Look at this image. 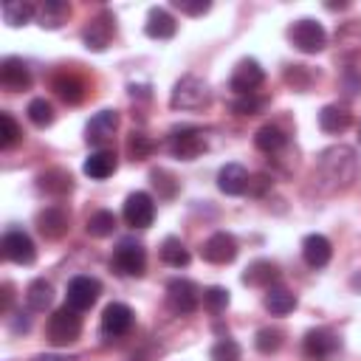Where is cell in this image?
Segmentation results:
<instances>
[{"mask_svg":"<svg viewBox=\"0 0 361 361\" xmlns=\"http://www.w3.org/2000/svg\"><path fill=\"white\" fill-rule=\"evenodd\" d=\"M113 228H116V214L107 209H99L87 217V234L90 237H107V234H113Z\"/></svg>","mask_w":361,"mask_h":361,"instance_id":"33","label":"cell"},{"mask_svg":"<svg viewBox=\"0 0 361 361\" xmlns=\"http://www.w3.org/2000/svg\"><path fill=\"white\" fill-rule=\"evenodd\" d=\"M161 259L166 265H172V268H186L189 265V251L178 237H166L161 243Z\"/></svg>","mask_w":361,"mask_h":361,"instance_id":"32","label":"cell"},{"mask_svg":"<svg viewBox=\"0 0 361 361\" xmlns=\"http://www.w3.org/2000/svg\"><path fill=\"white\" fill-rule=\"evenodd\" d=\"M288 37H290V42H293L302 54H319V51L324 48V42H327L324 25L316 23V20H310V17L296 20V23L288 28Z\"/></svg>","mask_w":361,"mask_h":361,"instance_id":"5","label":"cell"},{"mask_svg":"<svg viewBox=\"0 0 361 361\" xmlns=\"http://www.w3.org/2000/svg\"><path fill=\"white\" fill-rule=\"evenodd\" d=\"M265 307H268L274 316H285V313H290V310L296 307V296H293L288 288H282V285H271V288L265 290Z\"/></svg>","mask_w":361,"mask_h":361,"instance_id":"28","label":"cell"},{"mask_svg":"<svg viewBox=\"0 0 361 361\" xmlns=\"http://www.w3.org/2000/svg\"><path fill=\"white\" fill-rule=\"evenodd\" d=\"M285 79H288V82H290L293 87L305 90V87L310 85V79H313V76H310V71H307L305 65H290V71L285 73Z\"/></svg>","mask_w":361,"mask_h":361,"instance_id":"43","label":"cell"},{"mask_svg":"<svg viewBox=\"0 0 361 361\" xmlns=\"http://www.w3.org/2000/svg\"><path fill=\"white\" fill-rule=\"evenodd\" d=\"M203 305H206L212 313L226 310V307H228V290H226V288H220V285L206 288V290H203Z\"/></svg>","mask_w":361,"mask_h":361,"instance_id":"40","label":"cell"},{"mask_svg":"<svg viewBox=\"0 0 361 361\" xmlns=\"http://www.w3.org/2000/svg\"><path fill=\"white\" fill-rule=\"evenodd\" d=\"M54 299V288L48 279H34L28 288H25V305L34 310V313H42Z\"/></svg>","mask_w":361,"mask_h":361,"instance_id":"29","label":"cell"},{"mask_svg":"<svg viewBox=\"0 0 361 361\" xmlns=\"http://www.w3.org/2000/svg\"><path fill=\"white\" fill-rule=\"evenodd\" d=\"M116 166H118V161H116V152L113 149H96V152H90L85 158L82 172L87 178H93V180H104V178H110L116 172Z\"/></svg>","mask_w":361,"mask_h":361,"instance_id":"21","label":"cell"},{"mask_svg":"<svg viewBox=\"0 0 361 361\" xmlns=\"http://www.w3.org/2000/svg\"><path fill=\"white\" fill-rule=\"evenodd\" d=\"M200 254H203V259L212 262V265H226V262H231V259L237 257V240H234L228 231H214V234L203 243Z\"/></svg>","mask_w":361,"mask_h":361,"instance_id":"14","label":"cell"},{"mask_svg":"<svg viewBox=\"0 0 361 361\" xmlns=\"http://www.w3.org/2000/svg\"><path fill=\"white\" fill-rule=\"evenodd\" d=\"M71 14V6L65 0H45L39 8V25L42 28H59Z\"/></svg>","mask_w":361,"mask_h":361,"instance_id":"30","label":"cell"},{"mask_svg":"<svg viewBox=\"0 0 361 361\" xmlns=\"http://www.w3.org/2000/svg\"><path fill=\"white\" fill-rule=\"evenodd\" d=\"M172 6H175L178 11H183V14H189V17H200V14H206V11L212 8L209 0H175Z\"/></svg>","mask_w":361,"mask_h":361,"instance_id":"42","label":"cell"},{"mask_svg":"<svg viewBox=\"0 0 361 361\" xmlns=\"http://www.w3.org/2000/svg\"><path fill=\"white\" fill-rule=\"evenodd\" d=\"M149 178H152V186L158 189V195H161V197H172V195L178 192L175 178H172L166 169H152V172H149Z\"/></svg>","mask_w":361,"mask_h":361,"instance_id":"41","label":"cell"},{"mask_svg":"<svg viewBox=\"0 0 361 361\" xmlns=\"http://www.w3.org/2000/svg\"><path fill=\"white\" fill-rule=\"evenodd\" d=\"M124 223L133 228H147L155 220V200L147 192H133L124 200Z\"/></svg>","mask_w":361,"mask_h":361,"instance_id":"8","label":"cell"},{"mask_svg":"<svg viewBox=\"0 0 361 361\" xmlns=\"http://www.w3.org/2000/svg\"><path fill=\"white\" fill-rule=\"evenodd\" d=\"M37 228L45 240H59L68 231V212L62 206H45L37 214Z\"/></svg>","mask_w":361,"mask_h":361,"instance_id":"17","label":"cell"},{"mask_svg":"<svg viewBox=\"0 0 361 361\" xmlns=\"http://www.w3.org/2000/svg\"><path fill=\"white\" fill-rule=\"evenodd\" d=\"M166 147H169V152H172L175 158H180V161H195L197 155L206 152V135H203V130H197V127H175V130L169 133Z\"/></svg>","mask_w":361,"mask_h":361,"instance_id":"4","label":"cell"},{"mask_svg":"<svg viewBox=\"0 0 361 361\" xmlns=\"http://www.w3.org/2000/svg\"><path fill=\"white\" fill-rule=\"evenodd\" d=\"M82 333V316L76 307L71 305H62L54 310V316L48 319V338L51 344L56 347H65V344H73Z\"/></svg>","mask_w":361,"mask_h":361,"instance_id":"2","label":"cell"},{"mask_svg":"<svg viewBox=\"0 0 361 361\" xmlns=\"http://www.w3.org/2000/svg\"><path fill=\"white\" fill-rule=\"evenodd\" d=\"M200 305V290L192 279H172L166 285V307L175 316H186Z\"/></svg>","mask_w":361,"mask_h":361,"instance_id":"7","label":"cell"},{"mask_svg":"<svg viewBox=\"0 0 361 361\" xmlns=\"http://www.w3.org/2000/svg\"><path fill=\"white\" fill-rule=\"evenodd\" d=\"M262 79H265V71L259 68L257 59H240L234 73H231V79H228V87L234 93H240V96H248L262 85Z\"/></svg>","mask_w":361,"mask_h":361,"instance_id":"12","label":"cell"},{"mask_svg":"<svg viewBox=\"0 0 361 361\" xmlns=\"http://www.w3.org/2000/svg\"><path fill=\"white\" fill-rule=\"evenodd\" d=\"M11 307V285H3V313H8Z\"/></svg>","mask_w":361,"mask_h":361,"instance_id":"47","label":"cell"},{"mask_svg":"<svg viewBox=\"0 0 361 361\" xmlns=\"http://www.w3.org/2000/svg\"><path fill=\"white\" fill-rule=\"evenodd\" d=\"M355 169H358V161L350 147H330L319 158V172L336 186H347L355 178Z\"/></svg>","mask_w":361,"mask_h":361,"instance_id":"1","label":"cell"},{"mask_svg":"<svg viewBox=\"0 0 361 361\" xmlns=\"http://www.w3.org/2000/svg\"><path fill=\"white\" fill-rule=\"evenodd\" d=\"M209 99H212V93H209V87H206L203 79H197V76H183V79L175 85L169 104H172L175 110H200V107L209 104Z\"/></svg>","mask_w":361,"mask_h":361,"instance_id":"3","label":"cell"},{"mask_svg":"<svg viewBox=\"0 0 361 361\" xmlns=\"http://www.w3.org/2000/svg\"><path fill=\"white\" fill-rule=\"evenodd\" d=\"M11 330H14V333H28V330H31V319L23 313V319H14V322H11Z\"/></svg>","mask_w":361,"mask_h":361,"instance_id":"45","label":"cell"},{"mask_svg":"<svg viewBox=\"0 0 361 361\" xmlns=\"http://www.w3.org/2000/svg\"><path fill=\"white\" fill-rule=\"evenodd\" d=\"M285 141H288V135L276 127V124H265V127H259L257 130V135H254V144H257V149H262V152H279L282 147H285Z\"/></svg>","mask_w":361,"mask_h":361,"instance_id":"31","label":"cell"},{"mask_svg":"<svg viewBox=\"0 0 361 361\" xmlns=\"http://www.w3.org/2000/svg\"><path fill=\"white\" fill-rule=\"evenodd\" d=\"M20 127H17V121L11 118V113H0V147L3 149H11L17 141H20Z\"/></svg>","mask_w":361,"mask_h":361,"instance_id":"38","label":"cell"},{"mask_svg":"<svg viewBox=\"0 0 361 361\" xmlns=\"http://www.w3.org/2000/svg\"><path fill=\"white\" fill-rule=\"evenodd\" d=\"M240 355H243V350H240V344L234 338H220L209 350V358L212 361H240Z\"/></svg>","mask_w":361,"mask_h":361,"instance_id":"37","label":"cell"},{"mask_svg":"<svg viewBox=\"0 0 361 361\" xmlns=\"http://www.w3.org/2000/svg\"><path fill=\"white\" fill-rule=\"evenodd\" d=\"M358 138H361V127H358Z\"/></svg>","mask_w":361,"mask_h":361,"instance_id":"48","label":"cell"},{"mask_svg":"<svg viewBox=\"0 0 361 361\" xmlns=\"http://www.w3.org/2000/svg\"><path fill=\"white\" fill-rule=\"evenodd\" d=\"M0 248H3V257L17 262V265H31L37 259L34 240L25 231H6L0 240Z\"/></svg>","mask_w":361,"mask_h":361,"instance_id":"10","label":"cell"},{"mask_svg":"<svg viewBox=\"0 0 361 361\" xmlns=\"http://www.w3.org/2000/svg\"><path fill=\"white\" fill-rule=\"evenodd\" d=\"M37 361H76L73 355H56V353H45V355H39Z\"/></svg>","mask_w":361,"mask_h":361,"instance_id":"46","label":"cell"},{"mask_svg":"<svg viewBox=\"0 0 361 361\" xmlns=\"http://www.w3.org/2000/svg\"><path fill=\"white\" fill-rule=\"evenodd\" d=\"M127 152H130L133 161H144V158H149L155 152V141L149 135H144V133H133L127 138Z\"/></svg>","mask_w":361,"mask_h":361,"instance_id":"36","label":"cell"},{"mask_svg":"<svg viewBox=\"0 0 361 361\" xmlns=\"http://www.w3.org/2000/svg\"><path fill=\"white\" fill-rule=\"evenodd\" d=\"M25 113H28V118H31L34 127H48V124H54V107H51V102H45V99H31Z\"/></svg>","mask_w":361,"mask_h":361,"instance_id":"35","label":"cell"},{"mask_svg":"<svg viewBox=\"0 0 361 361\" xmlns=\"http://www.w3.org/2000/svg\"><path fill=\"white\" fill-rule=\"evenodd\" d=\"M302 350H305V355H307L310 361H327V358H333V355L341 350V341H338L330 330L316 327V330H307V333H305Z\"/></svg>","mask_w":361,"mask_h":361,"instance_id":"9","label":"cell"},{"mask_svg":"<svg viewBox=\"0 0 361 361\" xmlns=\"http://www.w3.org/2000/svg\"><path fill=\"white\" fill-rule=\"evenodd\" d=\"M99 293H102V282L93 279V276H73V279L68 282V290H65L68 305L76 307V310L93 307V302L99 299Z\"/></svg>","mask_w":361,"mask_h":361,"instance_id":"13","label":"cell"},{"mask_svg":"<svg viewBox=\"0 0 361 361\" xmlns=\"http://www.w3.org/2000/svg\"><path fill=\"white\" fill-rule=\"evenodd\" d=\"M350 121H353V113L344 104H324L319 110V127L324 133H344L350 127Z\"/></svg>","mask_w":361,"mask_h":361,"instance_id":"24","label":"cell"},{"mask_svg":"<svg viewBox=\"0 0 361 361\" xmlns=\"http://www.w3.org/2000/svg\"><path fill=\"white\" fill-rule=\"evenodd\" d=\"M116 127H118V113L116 110H99L90 121H87V144H93V147H102L113 133H116Z\"/></svg>","mask_w":361,"mask_h":361,"instance_id":"18","label":"cell"},{"mask_svg":"<svg viewBox=\"0 0 361 361\" xmlns=\"http://www.w3.org/2000/svg\"><path fill=\"white\" fill-rule=\"evenodd\" d=\"M37 186H39L42 192L54 195V197H62V195H68V192L73 189V178H71V172H65V169L54 166V169L42 172V175L37 178Z\"/></svg>","mask_w":361,"mask_h":361,"instance_id":"25","label":"cell"},{"mask_svg":"<svg viewBox=\"0 0 361 361\" xmlns=\"http://www.w3.org/2000/svg\"><path fill=\"white\" fill-rule=\"evenodd\" d=\"M333 257V245L324 234H307L302 240V259L310 265V268H324Z\"/></svg>","mask_w":361,"mask_h":361,"instance_id":"19","label":"cell"},{"mask_svg":"<svg viewBox=\"0 0 361 361\" xmlns=\"http://www.w3.org/2000/svg\"><path fill=\"white\" fill-rule=\"evenodd\" d=\"M113 34H116V20H113L107 11H102L99 17H93V20L85 25L82 42H85L87 51H104V48L110 45Z\"/></svg>","mask_w":361,"mask_h":361,"instance_id":"11","label":"cell"},{"mask_svg":"<svg viewBox=\"0 0 361 361\" xmlns=\"http://www.w3.org/2000/svg\"><path fill=\"white\" fill-rule=\"evenodd\" d=\"M113 268L121 276H141L147 268V251L135 240H121L113 251Z\"/></svg>","mask_w":361,"mask_h":361,"instance_id":"6","label":"cell"},{"mask_svg":"<svg viewBox=\"0 0 361 361\" xmlns=\"http://www.w3.org/2000/svg\"><path fill=\"white\" fill-rule=\"evenodd\" d=\"M276 279H279V268H276V262H271V259H254V262L245 268V274H243V282H245V285L265 288V290H268Z\"/></svg>","mask_w":361,"mask_h":361,"instance_id":"23","label":"cell"},{"mask_svg":"<svg viewBox=\"0 0 361 361\" xmlns=\"http://www.w3.org/2000/svg\"><path fill=\"white\" fill-rule=\"evenodd\" d=\"M0 14H3V23H6V25L20 28V25H25V23L37 14V8H34L31 3H23V0H6V3L0 6Z\"/></svg>","mask_w":361,"mask_h":361,"instance_id":"27","label":"cell"},{"mask_svg":"<svg viewBox=\"0 0 361 361\" xmlns=\"http://www.w3.org/2000/svg\"><path fill=\"white\" fill-rule=\"evenodd\" d=\"M0 85L6 90H25L31 85V71L23 59L17 56H6L0 62Z\"/></svg>","mask_w":361,"mask_h":361,"instance_id":"16","label":"cell"},{"mask_svg":"<svg viewBox=\"0 0 361 361\" xmlns=\"http://www.w3.org/2000/svg\"><path fill=\"white\" fill-rule=\"evenodd\" d=\"M341 87H344L347 96L361 93V73H358L355 68H344V73H341Z\"/></svg>","mask_w":361,"mask_h":361,"instance_id":"44","label":"cell"},{"mask_svg":"<svg viewBox=\"0 0 361 361\" xmlns=\"http://www.w3.org/2000/svg\"><path fill=\"white\" fill-rule=\"evenodd\" d=\"M248 183H251V178L240 164H226L217 172V189L223 195H243V192H248Z\"/></svg>","mask_w":361,"mask_h":361,"instance_id":"22","label":"cell"},{"mask_svg":"<svg viewBox=\"0 0 361 361\" xmlns=\"http://www.w3.org/2000/svg\"><path fill=\"white\" fill-rule=\"evenodd\" d=\"M175 31H178V23H175V17L166 11V8H149L147 11V23H144V34L147 37H152V39H169V37H175Z\"/></svg>","mask_w":361,"mask_h":361,"instance_id":"20","label":"cell"},{"mask_svg":"<svg viewBox=\"0 0 361 361\" xmlns=\"http://www.w3.org/2000/svg\"><path fill=\"white\" fill-rule=\"evenodd\" d=\"M262 107H265V99H259V96H254V93L237 96V99L231 102V113H237V116H257V113H262Z\"/></svg>","mask_w":361,"mask_h":361,"instance_id":"39","label":"cell"},{"mask_svg":"<svg viewBox=\"0 0 361 361\" xmlns=\"http://www.w3.org/2000/svg\"><path fill=\"white\" fill-rule=\"evenodd\" d=\"M54 90L68 104H79L85 99V82L76 73H59V76H54Z\"/></svg>","mask_w":361,"mask_h":361,"instance_id":"26","label":"cell"},{"mask_svg":"<svg viewBox=\"0 0 361 361\" xmlns=\"http://www.w3.org/2000/svg\"><path fill=\"white\" fill-rule=\"evenodd\" d=\"M133 327V310L124 302H110L102 313V336L104 338H116L124 336Z\"/></svg>","mask_w":361,"mask_h":361,"instance_id":"15","label":"cell"},{"mask_svg":"<svg viewBox=\"0 0 361 361\" xmlns=\"http://www.w3.org/2000/svg\"><path fill=\"white\" fill-rule=\"evenodd\" d=\"M254 347H257L262 355L276 353V350L282 347V330H276V327H262V330H257V336H254Z\"/></svg>","mask_w":361,"mask_h":361,"instance_id":"34","label":"cell"}]
</instances>
